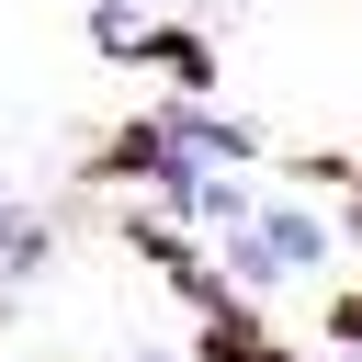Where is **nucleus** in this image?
Returning <instances> with one entry per match:
<instances>
[{
    "label": "nucleus",
    "mask_w": 362,
    "mask_h": 362,
    "mask_svg": "<svg viewBox=\"0 0 362 362\" xmlns=\"http://www.w3.org/2000/svg\"><path fill=\"white\" fill-rule=\"evenodd\" d=\"M249 260H317V226H305V215H272V226L249 238Z\"/></svg>",
    "instance_id": "1"
}]
</instances>
